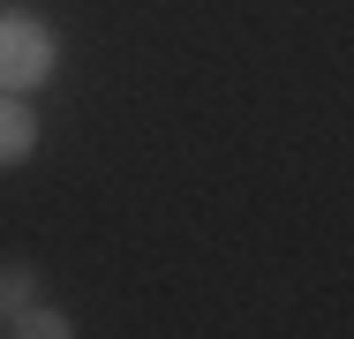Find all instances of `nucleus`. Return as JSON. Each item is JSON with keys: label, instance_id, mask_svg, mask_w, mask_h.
Listing matches in <instances>:
<instances>
[{"label": "nucleus", "instance_id": "4", "mask_svg": "<svg viewBox=\"0 0 354 339\" xmlns=\"http://www.w3.org/2000/svg\"><path fill=\"white\" fill-rule=\"evenodd\" d=\"M38 294V279H30V264H0V309H23Z\"/></svg>", "mask_w": 354, "mask_h": 339}, {"label": "nucleus", "instance_id": "1", "mask_svg": "<svg viewBox=\"0 0 354 339\" xmlns=\"http://www.w3.org/2000/svg\"><path fill=\"white\" fill-rule=\"evenodd\" d=\"M53 75V30L30 8H0V91H38Z\"/></svg>", "mask_w": 354, "mask_h": 339}, {"label": "nucleus", "instance_id": "2", "mask_svg": "<svg viewBox=\"0 0 354 339\" xmlns=\"http://www.w3.org/2000/svg\"><path fill=\"white\" fill-rule=\"evenodd\" d=\"M30 151H38V113H30L15 91H0V174L23 166Z\"/></svg>", "mask_w": 354, "mask_h": 339}, {"label": "nucleus", "instance_id": "3", "mask_svg": "<svg viewBox=\"0 0 354 339\" xmlns=\"http://www.w3.org/2000/svg\"><path fill=\"white\" fill-rule=\"evenodd\" d=\"M8 332H23V339H68L75 324L61 317V309H38V302H23V309H8Z\"/></svg>", "mask_w": 354, "mask_h": 339}]
</instances>
